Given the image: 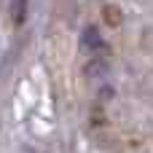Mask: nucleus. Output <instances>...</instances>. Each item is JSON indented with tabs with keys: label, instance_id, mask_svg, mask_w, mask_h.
<instances>
[{
	"label": "nucleus",
	"instance_id": "1",
	"mask_svg": "<svg viewBox=\"0 0 153 153\" xmlns=\"http://www.w3.org/2000/svg\"><path fill=\"white\" fill-rule=\"evenodd\" d=\"M24 5H27V0H13V19L16 22H24Z\"/></svg>",
	"mask_w": 153,
	"mask_h": 153
}]
</instances>
